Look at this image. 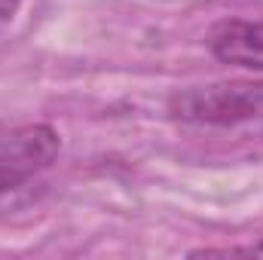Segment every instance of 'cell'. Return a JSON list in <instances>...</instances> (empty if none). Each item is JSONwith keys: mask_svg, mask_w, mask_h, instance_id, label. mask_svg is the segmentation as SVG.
I'll return each mask as SVG.
<instances>
[{"mask_svg": "<svg viewBox=\"0 0 263 260\" xmlns=\"http://www.w3.org/2000/svg\"><path fill=\"white\" fill-rule=\"evenodd\" d=\"M59 150V132L43 123L0 132V214L18 211L43 193V178Z\"/></svg>", "mask_w": 263, "mask_h": 260, "instance_id": "obj_1", "label": "cell"}, {"mask_svg": "<svg viewBox=\"0 0 263 260\" xmlns=\"http://www.w3.org/2000/svg\"><path fill=\"white\" fill-rule=\"evenodd\" d=\"M168 114L187 126L263 123V83H208L181 89L168 98Z\"/></svg>", "mask_w": 263, "mask_h": 260, "instance_id": "obj_2", "label": "cell"}, {"mask_svg": "<svg viewBox=\"0 0 263 260\" xmlns=\"http://www.w3.org/2000/svg\"><path fill=\"white\" fill-rule=\"evenodd\" d=\"M208 49L217 62L263 70V22L230 18L208 34Z\"/></svg>", "mask_w": 263, "mask_h": 260, "instance_id": "obj_3", "label": "cell"}, {"mask_svg": "<svg viewBox=\"0 0 263 260\" xmlns=\"http://www.w3.org/2000/svg\"><path fill=\"white\" fill-rule=\"evenodd\" d=\"M263 257V239L254 245H239V248H199L190 251V257Z\"/></svg>", "mask_w": 263, "mask_h": 260, "instance_id": "obj_4", "label": "cell"}, {"mask_svg": "<svg viewBox=\"0 0 263 260\" xmlns=\"http://www.w3.org/2000/svg\"><path fill=\"white\" fill-rule=\"evenodd\" d=\"M18 6H22V0H0V28L12 22V15L18 12Z\"/></svg>", "mask_w": 263, "mask_h": 260, "instance_id": "obj_5", "label": "cell"}]
</instances>
